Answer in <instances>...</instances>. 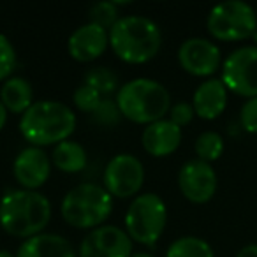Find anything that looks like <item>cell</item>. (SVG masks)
<instances>
[{
    "mask_svg": "<svg viewBox=\"0 0 257 257\" xmlns=\"http://www.w3.org/2000/svg\"><path fill=\"white\" fill-rule=\"evenodd\" d=\"M51 204L36 190H11L0 199V225L16 238H32L50 224Z\"/></svg>",
    "mask_w": 257,
    "mask_h": 257,
    "instance_id": "1",
    "label": "cell"
},
{
    "mask_svg": "<svg viewBox=\"0 0 257 257\" xmlns=\"http://www.w3.org/2000/svg\"><path fill=\"white\" fill-rule=\"evenodd\" d=\"M76 128V114L64 102L39 100L34 102L20 120L23 138L34 147L62 143Z\"/></svg>",
    "mask_w": 257,
    "mask_h": 257,
    "instance_id": "2",
    "label": "cell"
},
{
    "mask_svg": "<svg viewBox=\"0 0 257 257\" xmlns=\"http://www.w3.org/2000/svg\"><path fill=\"white\" fill-rule=\"evenodd\" d=\"M109 44L120 60L145 64L159 53L162 34L157 23L147 16H123L109 30Z\"/></svg>",
    "mask_w": 257,
    "mask_h": 257,
    "instance_id": "3",
    "label": "cell"
},
{
    "mask_svg": "<svg viewBox=\"0 0 257 257\" xmlns=\"http://www.w3.org/2000/svg\"><path fill=\"white\" fill-rule=\"evenodd\" d=\"M116 104L121 116L134 123H154L171 109V95L168 88L155 79L138 78L125 83L116 93Z\"/></svg>",
    "mask_w": 257,
    "mask_h": 257,
    "instance_id": "4",
    "label": "cell"
},
{
    "mask_svg": "<svg viewBox=\"0 0 257 257\" xmlns=\"http://www.w3.org/2000/svg\"><path fill=\"white\" fill-rule=\"evenodd\" d=\"M62 217L76 229H97L113 211V196L97 183H81L62 201Z\"/></svg>",
    "mask_w": 257,
    "mask_h": 257,
    "instance_id": "5",
    "label": "cell"
},
{
    "mask_svg": "<svg viewBox=\"0 0 257 257\" xmlns=\"http://www.w3.org/2000/svg\"><path fill=\"white\" fill-rule=\"evenodd\" d=\"M168 222V208L157 194H141L131 203L125 215V232L141 245L154 246Z\"/></svg>",
    "mask_w": 257,
    "mask_h": 257,
    "instance_id": "6",
    "label": "cell"
},
{
    "mask_svg": "<svg viewBox=\"0 0 257 257\" xmlns=\"http://www.w3.org/2000/svg\"><path fill=\"white\" fill-rule=\"evenodd\" d=\"M208 32L211 37L224 43L245 41L257 30V13L246 2L229 0L215 6L206 20Z\"/></svg>",
    "mask_w": 257,
    "mask_h": 257,
    "instance_id": "7",
    "label": "cell"
},
{
    "mask_svg": "<svg viewBox=\"0 0 257 257\" xmlns=\"http://www.w3.org/2000/svg\"><path fill=\"white\" fill-rule=\"evenodd\" d=\"M222 83L229 92L245 99L257 97V46L234 50L222 64Z\"/></svg>",
    "mask_w": 257,
    "mask_h": 257,
    "instance_id": "8",
    "label": "cell"
},
{
    "mask_svg": "<svg viewBox=\"0 0 257 257\" xmlns=\"http://www.w3.org/2000/svg\"><path fill=\"white\" fill-rule=\"evenodd\" d=\"M145 182V169L138 157L120 154L107 162L104 169V189L113 197L127 199L136 196Z\"/></svg>",
    "mask_w": 257,
    "mask_h": 257,
    "instance_id": "9",
    "label": "cell"
},
{
    "mask_svg": "<svg viewBox=\"0 0 257 257\" xmlns=\"http://www.w3.org/2000/svg\"><path fill=\"white\" fill-rule=\"evenodd\" d=\"M218 178L211 164L199 159L189 161L178 173V187L183 197L194 204H204L213 199L217 192Z\"/></svg>",
    "mask_w": 257,
    "mask_h": 257,
    "instance_id": "10",
    "label": "cell"
},
{
    "mask_svg": "<svg viewBox=\"0 0 257 257\" xmlns=\"http://www.w3.org/2000/svg\"><path fill=\"white\" fill-rule=\"evenodd\" d=\"M133 239L116 225H100L86 234L79 246V257H131Z\"/></svg>",
    "mask_w": 257,
    "mask_h": 257,
    "instance_id": "11",
    "label": "cell"
},
{
    "mask_svg": "<svg viewBox=\"0 0 257 257\" xmlns=\"http://www.w3.org/2000/svg\"><path fill=\"white\" fill-rule=\"evenodd\" d=\"M178 62L185 72L197 78L215 74L222 65L220 50L215 43L203 37H190L178 50Z\"/></svg>",
    "mask_w": 257,
    "mask_h": 257,
    "instance_id": "12",
    "label": "cell"
},
{
    "mask_svg": "<svg viewBox=\"0 0 257 257\" xmlns=\"http://www.w3.org/2000/svg\"><path fill=\"white\" fill-rule=\"evenodd\" d=\"M51 161L39 147H29L18 154L13 164V173L20 185L25 190H36L50 178Z\"/></svg>",
    "mask_w": 257,
    "mask_h": 257,
    "instance_id": "13",
    "label": "cell"
},
{
    "mask_svg": "<svg viewBox=\"0 0 257 257\" xmlns=\"http://www.w3.org/2000/svg\"><path fill=\"white\" fill-rule=\"evenodd\" d=\"M109 44V32L102 27L86 23L71 34L67 43L69 55L76 62H93L106 51Z\"/></svg>",
    "mask_w": 257,
    "mask_h": 257,
    "instance_id": "14",
    "label": "cell"
},
{
    "mask_svg": "<svg viewBox=\"0 0 257 257\" xmlns=\"http://www.w3.org/2000/svg\"><path fill=\"white\" fill-rule=\"evenodd\" d=\"M143 148L154 157H168L178 150L182 143V128L173 123L169 118L147 125L141 136Z\"/></svg>",
    "mask_w": 257,
    "mask_h": 257,
    "instance_id": "15",
    "label": "cell"
},
{
    "mask_svg": "<svg viewBox=\"0 0 257 257\" xmlns=\"http://www.w3.org/2000/svg\"><path fill=\"white\" fill-rule=\"evenodd\" d=\"M227 92L222 79H206L196 88L192 97V107L203 120H215L224 113L227 106Z\"/></svg>",
    "mask_w": 257,
    "mask_h": 257,
    "instance_id": "16",
    "label": "cell"
},
{
    "mask_svg": "<svg viewBox=\"0 0 257 257\" xmlns=\"http://www.w3.org/2000/svg\"><path fill=\"white\" fill-rule=\"evenodd\" d=\"M16 257H76V252L64 236L41 232L25 239Z\"/></svg>",
    "mask_w": 257,
    "mask_h": 257,
    "instance_id": "17",
    "label": "cell"
},
{
    "mask_svg": "<svg viewBox=\"0 0 257 257\" xmlns=\"http://www.w3.org/2000/svg\"><path fill=\"white\" fill-rule=\"evenodd\" d=\"M0 102L13 113H25L34 104V90L30 83L23 78H9L0 88Z\"/></svg>",
    "mask_w": 257,
    "mask_h": 257,
    "instance_id": "18",
    "label": "cell"
},
{
    "mask_svg": "<svg viewBox=\"0 0 257 257\" xmlns=\"http://www.w3.org/2000/svg\"><path fill=\"white\" fill-rule=\"evenodd\" d=\"M53 164L62 173H79L86 166V150L78 141L65 140L53 150Z\"/></svg>",
    "mask_w": 257,
    "mask_h": 257,
    "instance_id": "19",
    "label": "cell"
},
{
    "mask_svg": "<svg viewBox=\"0 0 257 257\" xmlns=\"http://www.w3.org/2000/svg\"><path fill=\"white\" fill-rule=\"evenodd\" d=\"M166 257H215L211 245L197 236H183L169 245Z\"/></svg>",
    "mask_w": 257,
    "mask_h": 257,
    "instance_id": "20",
    "label": "cell"
},
{
    "mask_svg": "<svg viewBox=\"0 0 257 257\" xmlns=\"http://www.w3.org/2000/svg\"><path fill=\"white\" fill-rule=\"evenodd\" d=\"M196 155L199 161L211 164L224 154V138L215 131H206L196 140Z\"/></svg>",
    "mask_w": 257,
    "mask_h": 257,
    "instance_id": "21",
    "label": "cell"
},
{
    "mask_svg": "<svg viewBox=\"0 0 257 257\" xmlns=\"http://www.w3.org/2000/svg\"><path fill=\"white\" fill-rule=\"evenodd\" d=\"M85 85L92 86L102 97H107L118 88V76L107 67H93L85 74Z\"/></svg>",
    "mask_w": 257,
    "mask_h": 257,
    "instance_id": "22",
    "label": "cell"
},
{
    "mask_svg": "<svg viewBox=\"0 0 257 257\" xmlns=\"http://www.w3.org/2000/svg\"><path fill=\"white\" fill-rule=\"evenodd\" d=\"M88 18L90 23L102 27L104 30L109 32L114 27V23L120 20V16H118V8L114 2H99V4L92 6V9L88 13Z\"/></svg>",
    "mask_w": 257,
    "mask_h": 257,
    "instance_id": "23",
    "label": "cell"
},
{
    "mask_svg": "<svg viewBox=\"0 0 257 257\" xmlns=\"http://www.w3.org/2000/svg\"><path fill=\"white\" fill-rule=\"evenodd\" d=\"M92 118L93 121H97L100 125H116L121 118L120 107H118L116 100L109 99V97H102L97 109L92 113Z\"/></svg>",
    "mask_w": 257,
    "mask_h": 257,
    "instance_id": "24",
    "label": "cell"
},
{
    "mask_svg": "<svg viewBox=\"0 0 257 257\" xmlns=\"http://www.w3.org/2000/svg\"><path fill=\"white\" fill-rule=\"evenodd\" d=\"M72 100H74V104L78 106V109L86 111V113L92 114L93 111L97 109V106L100 104V100H102V95H100L97 90H93L92 86L81 85L76 88L74 95H72Z\"/></svg>",
    "mask_w": 257,
    "mask_h": 257,
    "instance_id": "25",
    "label": "cell"
},
{
    "mask_svg": "<svg viewBox=\"0 0 257 257\" xmlns=\"http://www.w3.org/2000/svg\"><path fill=\"white\" fill-rule=\"evenodd\" d=\"M16 67V51L13 48L11 41L0 34V81L9 79L11 72Z\"/></svg>",
    "mask_w": 257,
    "mask_h": 257,
    "instance_id": "26",
    "label": "cell"
},
{
    "mask_svg": "<svg viewBox=\"0 0 257 257\" xmlns=\"http://www.w3.org/2000/svg\"><path fill=\"white\" fill-rule=\"evenodd\" d=\"M239 123L248 134H257V97L245 100L239 111Z\"/></svg>",
    "mask_w": 257,
    "mask_h": 257,
    "instance_id": "27",
    "label": "cell"
},
{
    "mask_svg": "<svg viewBox=\"0 0 257 257\" xmlns=\"http://www.w3.org/2000/svg\"><path fill=\"white\" fill-rule=\"evenodd\" d=\"M194 114H196V111H194L192 104L178 102V104H175L171 109H169V120L182 128V127H185V125H189L190 121H192Z\"/></svg>",
    "mask_w": 257,
    "mask_h": 257,
    "instance_id": "28",
    "label": "cell"
},
{
    "mask_svg": "<svg viewBox=\"0 0 257 257\" xmlns=\"http://www.w3.org/2000/svg\"><path fill=\"white\" fill-rule=\"evenodd\" d=\"M236 257H257V243L243 246V248L236 253Z\"/></svg>",
    "mask_w": 257,
    "mask_h": 257,
    "instance_id": "29",
    "label": "cell"
},
{
    "mask_svg": "<svg viewBox=\"0 0 257 257\" xmlns=\"http://www.w3.org/2000/svg\"><path fill=\"white\" fill-rule=\"evenodd\" d=\"M6 121H8V109L4 107V104L0 102V131L4 128Z\"/></svg>",
    "mask_w": 257,
    "mask_h": 257,
    "instance_id": "30",
    "label": "cell"
},
{
    "mask_svg": "<svg viewBox=\"0 0 257 257\" xmlns=\"http://www.w3.org/2000/svg\"><path fill=\"white\" fill-rule=\"evenodd\" d=\"M0 257H16V255H13L9 250H0Z\"/></svg>",
    "mask_w": 257,
    "mask_h": 257,
    "instance_id": "31",
    "label": "cell"
},
{
    "mask_svg": "<svg viewBox=\"0 0 257 257\" xmlns=\"http://www.w3.org/2000/svg\"><path fill=\"white\" fill-rule=\"evenodd\" d=\"M131 257H154V255H150V253H147V252H138V253H133Z\"/></svg>",
    "mask_w": 257,
    "mask_h": 257,
    "instance_id": "32",
    "label": "cell"
},
{
    "mask_svg": "<svg viewBox=\"0 0 257 257\" xmlns=\"http://www.w3.org/2000/svg\"><path fill=\"white\" fill-rule=\"evenodd\" d=\"M252 39H253V43H255V46H257V30H255V32H253Z\"/></svg>",
    "mask_w": 257,
    "mask_h": 257,
    "instance_id": "33",
    "label": "cell"
},
{
    "mask_svg": "<svg viewBox=\"0 0 257 257\" xmlns=\"http://www.w3.org/2000/svg\"><path fill=\"white\" fill-rule=\"evenodd\" d=\"M255 13H257V8H255Z\"/></svg>",
    "mask_w": 257,
    "mask_h": 257,
    "instance_id": "34",
    "label": "cell"
},
{
    "mask_svg": "<svg viewBox=\"0 0 257 257\" xmlns=\"http://www.w3.org/2000/svg\"><path fill=\"white\" fill-rule=\"evenodd\" d=\"M0 199H2V197H0Z\"/></svg>",
    "mask_w": 257,
    "mask_h": 257,
    "instance_id": "35",
    "label": "cell"
}]
</instances>
